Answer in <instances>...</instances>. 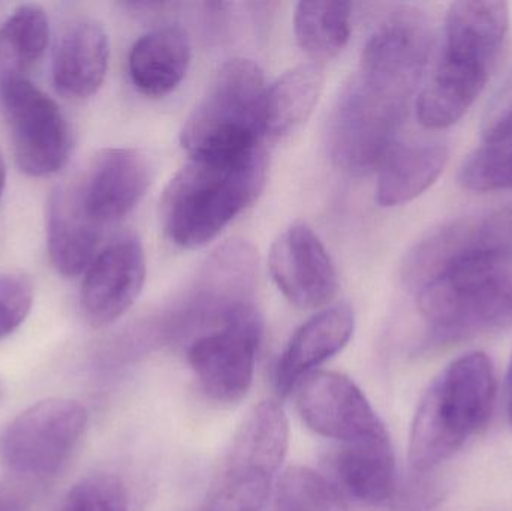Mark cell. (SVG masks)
<instances>
[{
    "mask_svg": "<svg viewBox=\"0 0 512 511\" xmlns=\"http://www.w3.org/2000/svg\"><path fill=\"white\" fill-rule=\"evenodd\" d=\"M0 95L20 170L32 177L59 173L71 155L72 132L57 102L27 78L2 81Z\"/></svg>",
    "mask_w": 512,
    "mask_h": 511,
    "instance_id": "cell-8",
    "label": "cell"
},
{
    "mask_svg": "<svg viewBox=\"0 0 512 511\" xmlns=\"http://www.w3.org/2000/svg\"><path fill=\"white\" fill-rule=\"evenodd\" d=\"M56 511H128V492L119 477L93 474L80 480Z\"/></svg>",
    "mask_w": 512,
    "mask_h": 511,
    "instance_id": "cell-29",
    "label": "cell"
},
{
    "mask_svg": "<svg viewBox=\"0 0 512 511\" xmlns=\"http://www.w3.org/2000/svg\"><path fill=\"white\" fill-rule=\"evenodd\" d=\"M432 344L512 323V254L475 243L417 291Z\"/></svg>",
    "mask_w": 512,
    "mask_h": 511,
    "instance_id": "cell-3",
    "label": "cell"
},
{
    "mask_svg": "<svg viewBox=\"0 0 512 511\" xmlns=\"http://www.w3.org/2000/svg\"><path fill=\"white\" fill-rule=\"evenodd\" d=\"M50 39L47 14L36 3L18 6L0 27V83L26 78Z\"/></svg>",
    "mask_w": 512,
    "mask_h": 511,
    "instance_id": "cell-24",
    "label": "cell"
},
{
    "mask_svg": "<svg viewBox=\"0 0 512 511\" xmlns=\"http://www.w3.org/2000/svg\"><path fill=\"white\" fill-rule=\"evenodd\" d=\"M110 60V42L101 23L89 17L69 21L57 39L53 54V83L68 99L95 95L104 83Z\"/></svg>",
    "mask_w": 512,
    "mask_h": 511,
    "instance_id": "cell-18",
    "label": "cell"
},
{
    "mask_svg": "<svg viewBox=\"0 0 512 511\" xmlns=\"http://www.w3.org/2000/svg\"><path fill=\"white\" fill-rule=\"evenodd\" d=\"M448 159L450 153L441 144H394L378 167L379 206H402L420 197L444 173Z\"/></svg>",
    "mask_w": 512,
    "mask_h": 511,
    "instance_id": "cell-20",
    "label": "cell"
},
{
    "mask_svg": "<svg viewBox=\"0 0 512 511\" xmlns=\"http://www.w3.org/2000/svg\"><path fill=\"white\" fill-rule=\"evenodd\" d=\"M99 227L93 224L80 197H69L63 186H56L47 203L48 257L57 273L74 278L89 269L96 257Z\"/></svg>",
    "mask_w": 512,
    "mask_h": 511,
    "instance_id": "cell-19",
    "label": "cell"
},
{
    "mask_svg": "<svg viewBox=\"0 0 512 511\" xmlns=\"http://www.w3.org/2000/svg\"><path fill=\"white\" fill-rule=\"evenodd\" d=\"M152 180L153 165L146 153L131 147L104 150L84 183L81 207L98 227L113 224L135 209Z\"/></svg>",
    "mask_w": 512,
    "mask_h": 511,
    "instance_id": "cell-16",
    "label": "cell"
},
{
    "mask_svg": "<svg viewBox=\"0 0 512 511\" xmlns=\"http://www.w3.org/2000/svg\"><path fill=\"white\" fill-rule=\"evenodd\" d=\"M87 417L86 408L71 399L32 405L0 434V464L27 480L54 476L80 443Z\"/></svg>",
    "mask_w": 512,
    "mask_h": 511,
    "instance_id": "cell-7",
    "label": "cell"
},
{
    "mask_svg": "<svg viewBox=\"0 0 512 511\" xmlns=\"http://www.w3.org/2000/svg\"><path fill=\"white\" fill-rule=\"evenodd\" d=\"M303 422L343 447L391 443L384 423L360 387L337 372H313L295 390Z\"/></svg>",
    "mask_w": 512,
    "mask_h": 511,
    "instance_id": "cell-10",
    "label": "cell"
},
{
    "mask_svg": "<svg viewBox=\"0 0 512 511\" xmlns=\"http://www.w3.org/2000/svg\"><path fill=\"white\" fill-rule=\"evenodd\" d=\"M430 56V29L412 8L391 12L375 30L361 56L360 75L367 84L409 104Z\"/></svg>",
    "mask_w": 512,
    "mask_h": 511,
    "instance_id": "cell-12",
    "label": "cell"
},
{
    "mask_svg": "<svg viewBox=\"0 0 512 511\" xmlns=\"http://www.w3.org/2000/svg\"><path fill=\"white\" fill-rule=\"evenodd\" d=\"M510 27V6L495 0H463L450 6L439 63L490 77Z\"/></svg>",
    "mask_w": 512,
    "mask_h": 511,
    "instance_id": "cell-15",
    "label": "cell"
},
{
    "mask_svg": "<svg viewBox=\"0 0 512 511\" xmlns=\"http://www.w3.org/2000/svg\"><path fill=\"white\" fill-rule=\"evenodd\" d=\"M146 255L134 236L120 237L96 255L81 284V308L96 327L119 320L140 296Z\"/></svg>",
    "mask_w": 512,
    "mask_h": 511,
    "instance_id": "cell-14",
    "label": "cell"
},
{
    "mask_svg": "<svg viewBox=\"0 0 512 511\" xmlns=\"http://www.w3.org/2000/svg\"><path fill=\"white\" fill-rule=\"evenodd\" d=\"M298 45L313 59L340 54L351 36V5L345 2H300L295 8Z\"/></svg>",
    "mask_w": 512,
    "mask_h": 511,
    "instance_id": "cell-27",
    "label": "cell"
},
{
    "mask_svg": "<svg viewBox=\"0 0 512 511\" xmlns=\"http://www.w3.org/2000/svg\"><path fill=\"white\" fill-rule=\"evenodd\" d=\"M324 87V71L318 65L289 69L265 90L262 135L270 141L291 137L315 110Z\"/></svg>",
    "mask_w": 512,
    "mask_h": 511,
    "instance_id": "cell-23",
    "label": "cell"
},
{
    "mask_svg": "<svg viewBox=\"0 0 512 511\" xmlns=\"http://www.w3.org/2000/svg\"><path fill=\"white\" fill-rule=\"evenodd\" d=\"M355 317L346 303L328 306L313 315L292 336L277 363L274 386L280 398H286L315 369L336 356L354 335Z\"/></svg>",
    "mask_w": 512,
    "mask_h": 511,
    "instance_id": "cell-17",
    "label": "cell"
},
{
    "mask_svg": "<svg viewBox=\"0 0 512 511\" xmlns=\"http://www.w3.org/2000/svg\"><path fill=\"white\" fill-rule=\"evenodd\" d=\"M264 147L233 158H191L165 188L161 218L165 233L180 248L212 242L264 188Z\"/></svg>",
    "mask_w": 512,
    "mask_h": 511,
    "instance_id": "cell-1",
    "label": "cell"
},
{
    "mask_svg": "<svg viewBox=\"0 0 512 511\" xmlns=\"http://www.w3.org/2000/svg\"><path fill=\"white\" fill-rule=\"evenodd\" d=\"M191 63L188 35L177 26H164L141 36L129 53L134 86L152 98H162L182 83Z\"/></svg>",
    "mask_w": 512,
    "mask_h": 511,
    "instance_id": "cell-21",
    "label": "cell"
},
{
    "mask_svg": "<svg viewBox=\"0 0 512 511\" xmlns=\"http://www.w3.org/2000/svg\"><path fill=\"white\" fill-rule=\"evenodd\" d=\"M6 185V165L5 159H3L2 152H0V197H2L3 191H5Z\"/></svg>",
    "mask_w": 512,
    "mask_h": 511,
    "instance_id": "cell-33",
    "label": "cell"
},
{
    "mask_svg": "<svg viewBox=\"0 0 512 511\" xmlns=\"http://www.w3.org/2000/svg\"><path fill=\"white\" fill-rule=\"evenodd\" d=\"M480 221L462 219L436 228L408 252L402 266V279L417 293L441 273L454 258L478 242Z\"/></svg>",
    "mask_w": 512,
    "mask_h": 511,
    "instance_id": "cell-25",
    "label": "cell"
},
{
    "mask_svg": "<svg viewBox=\"0 0 512 511\" xmlns=\"http://www.w3.org/2000/svg\"><path fill=\"white\" fill-rule=\"evenodd\" d=\"M273 511H349V507L345 495L327 477L294 467L277 483Z\"/></svg>",
    "mask_w": 512,
    "mask_h": 511,
    "instance_id": "cell-28",
    "label": "cell"
},
{
    "mask_svg": "<svg viewBox=\"0 0 512 511\" xmlns=\"http://www.w3.org/2000/svg\"><path fill=\"white\" fill-rule=\"evenodd\" d=\"M268 269L280 293L297 308H322L339 291V276L330 254L303 222H295L274 240Z\"/></svg>",
    "mask_w": 512,
    "mask_h": 511,
    "instance_id": "cell-13",
    "label": "cell"
},
{
    "mask_svg": "<svg viewBox=\"0 0 512 511\" xmlns=\"http://www.w3.org/2000/svg\"><path fill=\"white\" fill-rule=\"evenodd\" d=\"M265 90L255 62L225 63L183 126V149L191 158H233L261 147Z\"/></svg>",
    "mask_w": 512,
    "mask_h": 511,
    "instance_id": "cell-4",
    "label": "cell"
},
{
    "mask_svg": "<svg viewBox=\"0 0 512 511\" xmlns=\"http://www.w3.org/2000/svg\"><path fill=\"white\" fill-rule=\"evenodd\" d=\"M496 375L484 353H469L451 362L427 387L418 402L409 435V467L429 476L451 461L492 417Z\"/></svg>",
    "mask_w": 512,
    "mask_h": 511,
    "instance_id": "cell-2",
    "label": "cell"
},
{
    "mask_svg": "<svg viewBox=\"0 0 512 511\" xmlns=\"http://www.w3.org/2000/svg\"><path fill=\"white\" fill-rule=\"evenodd\" d=\"M408 113L357 74L340 90L327 125V146L340 170L363 176L381 165Z\"/></svg>",
    "mask_w": 512,
    "mask_h": 511,
    "instance_id": "cell-6",
    "label": "cell"
},
{
    "mask_svg": "<svg viewBox=\"0 0 512 511\" xmlns=\"http://www.w3.org/2000/svg\"><path fill=\"white\" fill-rule=\"evenodd\" d=\"M33 305V284L26 275L0 276V339L18 329Z\"/></svg>",
    "mask_w": 512,
    "mask_h": 511,
    "instance_id": "cell-30",
    "label": "cell"
},
{
    "mask_svg": "<svg viewBox=\"0 0 512 511\" xmlns=\"http://www.w3.org/2000/svg\"><path fill=\"white\" fill-rule=\"evenodd\" d=\"M254 248L242 240L219 246L198 269L173 315L179 330L221 326L243 306L252 305L256 282Z\"/></svg>",
    "mask_w": 512,
    "mask_h": 511,
    "instance_id": "cell-11",
    "label": "cell"
},
{
    "mask_svg": "<svg viewBox=\"0 0 512 511\" xmlns=\"http://www.w3.org/2000/svg\"><path fill=\"white\" fill-rule=\"evenodd\" d=\"M507 413L512 426V354L507 374Z\"/></svg>",
    "mask_w": 512,
    "mask_h": 511,
    "instance_id": "cell-32",
    "label": "cell"
},
{
    "mask_svg": "<svg viewBox=\"0 0 512 511\" xmlns=\"http://www.w3.org/2000/svg\"><path fill=\"white\" fill-rule=\"evenodd\" d=\"M261 333V318L254 305H248L191 342L188 362L207 398L234 405L248 396Z\"/></svg>",
    "mask_w": 512,
    "mask_h": 511,
    "instance_id": "cell-9",
    "label": "cell"
},
{
    "mask_svg": "<svg viewBox=\"0 0 512 511\" xmlns=\"http://www.w3.org/2000/svg\"><path fill=\"white\" fill-rule=\"evenodd\" d=\"M0 511H30L26 498L12 488V486L0 483Z\"/></svg>",
    "mask_w": 512,
    "mask_h": 511,
    "instance_id": "cell-31",
    "label": "cell"
},
{
    "mask_svg": "<svg viewBox=\"0 0 512 511\" xmlns=\"http://www.w3.org/2000/svg\"><path fill=\"white\" fill-rule=\"evenodd\" d=\"M459 179L472 192L512 189V108L490 122L483 143L463 162Z\"/></svg>",
    "mask_w": 512,
    "mask_h": 511,
    "instance_id": "cell-26",
    "label": "cell"
},
{
    "mask_svg": "<svg viewBox=\"0 0 512 511\" xmlns=\"http://www.w3.org/2000/svg\"><path fill=\"white\" fill-rule=\"evenodd\" d=\"M333 483L345 497L382 506L396 497V461L391 443L343 447L331 458Z\"/></svg>",
    "mask_w": 512,
    "mask_h": 511,
    "instance_id": "cell-22",
    "label": "cell"
},
{
    "mask_svg": "<svg viewBox=\"0 0 512 511\" xmlns=\"http://www.w3.org/2000/svg\"><path fill=\"white\" fill-rule=\"evenodd\" d=\"M288 444L282 407L271 401L255 407L234 437L203 511H264Z\"/></svg>",
    "mask_w": 512,
    "mask_h": 511,
    "instance_id": "cell-5",
    "label": "cell"
}]
</instances>
